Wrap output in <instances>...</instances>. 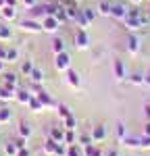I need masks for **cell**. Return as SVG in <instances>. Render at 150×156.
Instances as JSON below:
<instances>
[{
  "label": "cell",
  "mask_w": 150,
  "mask_h": 156,
  "mask_svg": "<svg viewBox=\"0 0 150 156\" xmlns=\"http://www.w3.org/2000/svg\"><path fill=\"white\" fill-rule=\"evenodd\" d=\"M104 152L100 150L98 146H94V144H90V146H86L84 148V156H102Z\"/></svg>",
  "instance_id": "21"
},
{
  "label": "cell",
  "mask_w": 150,
  "mask_h": 156,
  "mask_svg": "<svg viewBox=\"0 0 150 156\" xmlns=\"http://www.w3.org/2000/svg\"><path fill=\"white\" fill-rule=\"evenodd\" d=\"M75 46L79 50H86L90 46V36H88L86 29H79L77 34H75Z\"/></svg>",
  "instance_id": "6"
},
{
  "label": "cell",
  "mask_w": 150,
  "mask_h": 156,
  "mask_svg": "<svg viewBox=\"0 0 150 156\" xmlns=\"http://www.w3.org/2000/svg\"><path fill=\"white\" fill-rule=\"evenodd\" d=\"M27 106L31 108L34 112H42V110H44V104L38 100V96H31V100H29V104H27Z\"/></svg>",
  "instance_id": "24"
},
{
  "label": "cell",
  "mask_w": 150,
  "mask_h": 156,
  "mask_svg": "<svg viewBox=\"0 0 150 156\" xmlns=\"http://www.w3.org/2000/svg\"><path fill=\"white\" fill-rule=\"evenodd\" d=\"M59 27H61V23L56 21L54 15H48V17L42 19V31H46V34H56Z\"/></svg>",
  "instance_id": "3"
},
{
  "label": "cell",
  "mask_w": 150,
  "mask_h": 156,
  "mask_svg": "<svg viewBox=\"0 0 150 156\" xmlns=\"http://www.w3.org/2000/svg\"><path fill=\"white\" fill-rule=\"evenodd\" d=\"M11 40H12L11 27H6V25H0V42H11Z\"/></svg>",
  "instance_id": "22"
},
{
  "label": "cell",
  "mask_w": 150,
  "mask_h": 156,
  "mask_svg": "<svg viewBox=\"0 0 150 156\" xmlns=\"http://www.w3.org/2000/svg\"><path fill=\"white\" fill-rule=\"evenodd\" d=\"M19 146L15 144V142H11V144H6V148H4V152H6V156H17L19 154Z\"/></svg>",
  "instance_id": "29"
},
{
  "label": "cell",
  "mask_w": 150,
  "mask_h": 156,
  "mask_svg": "<svg viewBox=\"0 0 150 156\" xmlns=\"http://www.w3.org/2000/svg\"><path fill=\"white\" fill-rule=\"evenodd\" d=\"M17 58H19V52H17L15 48H6V60H11V62H15ZM6 60H4V62H6Z\"/></svg>",
  "instance_id": "37"
},
{
  "label": "cell",
  "mask_w": 150,
  "mask_h": 156,
  "mask_svg": "<svg viewBox=\"0 0 150 156\" xmlns=\"http://www.w3.org/2000/svg\"><path fill=\"white\" fill-rule=\"evenodd\" d=\"M52 52H54V54L65 52V42H62L61 37H54V40H52Z\"/></svg>",
  "instance_id": "25"
},
{
  "label": "cell",
  "mask_w": 150,
  "mask_h": 156,
  "mask_svg": "<svg viewBox=\"0 0 150 156\" xmlns=\"http://www.w3.org/2000/svg\"><path fill=\"white\" fill-rule=\"evenodd\" d=\"M75 21H77V25H79V29H86L88 25H90V21H88V17L84 15V11H79V15H77Z\"/></svg>",
  "instance_id": "30"
},
{
  "label": "cell",
  "mask_w": 150,
  "mask_h": 156,
  "mask_svg": "<svg viewBox=\"0 0 150 156\" xmlns=\"http://www.w3.org/2000/svg\"><path fill=\"white\" fill-rule=\"evenodd\" d=\"M127 79L131 85H144V73H131L127 75Z\"/></svg>",
  "instance_id": "23"
},
{
  "label": "cell",
  "mask_w": 150,
  "mask_h": 156,
  "mask_svg": "<svg viewBox=\"0 0 150 156\" xmlns=\"http://www.w3.org/2000/svg\"><path fill=\"white\" fill-rule=\"evenodd\" d=\"M31 71H34V62H31V60H25L23 65H21V73H23V75H29Z\"/></svg>",
  "instance_id": "38"
},
{
  "label": "cell",
  "mask_w": 150,
  "mask_h": 156,
  "mask_svg": "<svg viewBox=\"0 0 150 156\" xmlns=\"http://www.w3.org/2000/svg\"><path fill=\"white\" fill-rule=\"evenodd\" d=\"M127 12H129V6L123 4V2H117V4H112V9H111V17H115L117 21H125Z\"/></svg>",
  "instance_id": "5"
},
{
  "label": "cell",
  "mask_w": 150,
  "mask_h": 156,
  "mask_svg": "<svg viewBox=\"0 0 150 156\" xmlns=\"http://www.w3.org/2000/svg\"><path fill=\"white\" fill-rule=\"evenodd\" d=\"M65 2H69V0H62V4H65Z\"/></svg>",
  "instance_id": "51"
},
{
  "label": "cell",
  "mask_w": 150,
  "mask_h": 156,
  "mask_svg": "<svg viewBox=\"0 0 150 156\" xmlns=\"http://www.w3.org/2000/svg\"><path fill=\"white\" fill-rule=\"evenodd\" d=\"M36 96H38V100L44 104V108H54V106H56V102H54V100H52L46 92H38Z\"/></svg>",
  "instance_id": "12"
},
{
  "label": "cell",
  "mask_w": 150,
  "mask_h": 156,
  "mask_svg": "<svg viewBox=\"0 0 150 156\" xmlns=\"http://www.w3.org/2000/svg\"><path fill=\"white\" fill-rule=\"evenodd\" d=\"M77 142H79L81 148H86V146H90L94 140H92V135H86V133H84V135H79V137H77Z\"/></svg>",
  "instance_id": "36"
},
{
  "label": "cell",
  "mask_w": 150,
  "mask_h": 156,
  "mask_svg": "<svg viewBox=\"0 0 150 156\" xmlns=\"http://www.w3.org/2000/svg\"><path fill=\"white\" fill-rule=\"evenodd\" d=\"M112 73H115V77L119 79V81H125L127 79V71H125V65L123 60H112Z\"/></svg>",
  "instance_id": "7"
},
{
  "label": "cell",
  "mask_w": 150,
  "mask_h": 156,
  "mask_svg": "<svg viewBox=\"0 0 150 156\" xmlns=\"http://www.w3.org/2000/svg\"><path fill=\"white\" fill-rule=\"evenodd\" d=\"M62 121H65V129H75V127H77V119L73 117V112H71L69 117H65Z\"/></svg>",
  "instance_id": "32"
},
{
  "label": "cell",
  "mask_w": 150,
  "mask_h": 156,
  "mask_svg": "<svg viewBox=\"0 0 150 156\" xmlns=\"http://www.w3.org/2000/svg\"><path fill=\"white\" fill-rule=\"evenodd\" d=\"M56 146H59V142H54L52 137H48V140H46V144H44V154H46V156H54Z\"/></svg>",
  "instance_id": "17"
},
{
  "label": "cell",
  "mask_w": 150,
  "mask_h": 156,
  "mask_svg": "<svg viewBox=\"0 0 150 156\" xmlns=\"http://www.w3.org/2000/svg\"><path fill=\"white\" fill-rule=\"evenodd\" d=\"M140 48H142V44H140V37L134 36V34H129V37H127V52H129L131 56H136L138 52H140Z\"/></svg>",
  "instance_id": "8"
},
{
  "label": "cell",
  "mask_w": 150,
  "mask_h": 156,
  "mask_svg": "<svg viewBox=\"0 0 150 156\" xmlns=\"http://www.w3.org/2000/svg\"><path fill=\"white\" fill-rule=\"evenodd\" d=\"M54 17H56L59 23H65V21H67V11H65V6H56V9H54Z\"/></svg>",
  "instance_id": "27"
},
{
  "label": "cell",
  "mask_w": 150,
  "mask_h": 156,
  "mask_svg": "<svg viewBox=\"0 0 150 156\" xmlns=\"http://www.w3.org/2000/svg\"><path fill=\"white\" fill-rule=\"evenodd\" d=\"M31 96H34V94H29V92H27V90H17V102H19V104H25V106H27V104H29V100H31Z\"/></svg>",
  "instance_id": "16"
},
{
  "label": "cell",
  "mask_w": 150,
  "mask_h": 156,
  "mask_svg": "<svg viewBox=\"0 0 150 156\" xmlns=\"http://www.w3.org/2000/svg\"><path fill=\"white\" fill-rule=\"evenodd\" d=\"M29 79H31L34 83H42V81H44V73L40 71V69H36V67H34V71L29 73Z\"/></svg>",
  "instance_id": "26"
},
{
  "label": "cell",
  "mask_w": 150,
  "mask_h": 156,
  "mask_svg": "<svg viewBox=\"0 0 150 156\" xmlns=\"http://www.w3.org/2000/svg\"><path fill=\"white\" fill-rule=\"evenodd\" d=\"M67 73V83L71 85V87H75V90H79L81 87V81H79V75L73 71V69H69V71H65Z\"/></svg>",
  "instance_id": "10"
},
{
  "label": "cell",
  "mask_w": 150,
  "mask_h": 156,
  "mask_svg": "<svg viewBox=\"0 0 150 156\" xmlns=\"http://www.w3.org/2000/svg\"><path fill=\"white\" fill-rule=\"evenodd\" d=\"M23 4L27 9H34V6H36V0H23Z\"/></svg>",
  "instance_id": "41"
},
{
  "label": "cell",
  "mask_w": 150,
  "mask_h": 156,
  "mask_svg": "<svg viewBox=\"0 0 150 156\" xmlns=\"http://www.w3.org/2000/svg\"><path fill=\"white\" fill-rule=\"evenodd\" d=\"M0 60H6V48L0 46Z\"/></svg>",
  "instance_id": "42"
},
{
  "label": "cell",
  "mask_w": 150,
  "mask_h": 156,
  "mask_svg": "<svg viewBox=\"0 0 150 156\" xmlns=\"http://www.w3.org/2000/svg\"><path fill=\"white\" fill-rule=\"evenodd\" d=\"M62 144H67V146L77 144V133H75V129H65V140H62Z\"/></svg>",
  "instance_id": "18"
},
{
  "label": "cell",
  "mask_w": 150,
  "mask_h": 156,
  "mask_svg": "<svg viewBox=\"0 0 150 156\" xmlns=\"http://www.w3.org/2000/svg\"><path fill=\"white\" fill-rule=\"evenodd\" d=\"M102 156H119V152H117V150H106Z\"/></svg>",
  "instance_id": "43"
},
{
  "label": "cell",
  "mask_w": 150,
  "mask_h": 156,
  "mask_svg": "<svg viewBox=\"0 0 150 156\" xmlns=\"http://www.w3.org/2000/svg\"><path fill=\"white\" fill-rule=\"evenodd\" d=\"M4 71V60H0V73Z\"/></svg>",
  "instance_id": "49"
},
{
  "label": "cell",
  "mask_w": 150,
  "mask_h": 156,
  "mask_svg": "<svg viewBox=\"0 0 150 156\" xmlns=\"http://www.w3.org/2000/svg\"><path fill=\"white\" fill-rule=\"evenodd\" d=\"M90 135H92V140H94V142H102V140L106 137V127H104V125H96V127L92 129Z\"/></svg>",
  "instance_id": "11"
},
{
  "label": "cell",
  "mask_w": 150,
  "mask_h": 156,
  "mask_svg": "<svg viewBox=\"0 0 150 156\" xmlns=\"http://www.w3.org/2000/svg\"><path fill=\"white\" fill-rule=\"evenodd\" d=\"M121 144L127 146V148H142V142H140V137H134V135H125L123 140H121Z\"/></svg>",
  "instance_id": "13"
},
{
  "label": "cell",
  "mask_w": 150,
  "mask_h": 156,
  "mask_svg": "<svg viewBox=\"0 0 150 156\" xmlns=\"http://www.w3.org/2000/svg\"><path fill=\"white\" fill-rule=\"evenodd\" d=\"M48 137H52L54 142H62V140H65V129H62V127H52Z\"/></svg>",
  "instance_id": "20"
},
{
  "label": "cell",
  "mask_w": 150,
  "mask_h": 156,
  "mask_svg": "<svg viewBox=\"0 0 150 156\" xmlns=\"http://www.w3.org/2000/svg\"><path fill=\"white\" fill-rule=\"evenodd\" d=\"M4 85L17 87V75L15 73H4Z\"/></svg>",
  "instance_id": "31"
},
{
  "label": "cell",
  "mask_w": 150,
  "mask_h": 156,
  "mask_svg": "<svg viewBox=\"0 0 150 156\" xmlns=\"http://www.w3.org/2000/svg\"><path fill=\"white\" fill-rule=\"evenodd\" d=\"M144 135H150V121H146V125H144Z\"/></svg>",
  "instance_id": "46"
},
{
  "label": "cell",
  "mask_w": 150,
  "mask_h": 156,
  "mask_svg": "<svg viewBox=\"0 0 150 156\" xmlns=\"http://www.w3.org/2000/svg\"><path fill=\"white\" fill-rule=\"evenodd\" d=\"M19 135L27 140V137L31 135V125H27V123H21V125H19Z\"/></svg>",
  "instance_id": "33"
},
{
  "label": "cell",
  "mask_w": 150,
  "mask_h": 156,
  "mask_svg": "<svg viewBox=\"0 0 150 156\" xmlns=\"http://www.w3.org/2000/svg\"><path fill=\"white\" fill-rule=\"evenodd\" d=\"M144 85H148V87H150V71L144 73Z\"/></svg>",
  "instance_id": "44"
},
{
  "label": "cell",
  "mask_w": 150,
  "mask_h": 156,
  "mask_svg": "<svg viewBox=\"0 0 150 156\" xmlns=\"http://www.w3.org/2000/svg\"><path fill=\"white\" fill-rule=\"evenodd\" d=\"M111 9H112V4L109 2V0H102L98 4V15H102V17H111Z\"/></svg>",
  "instance_id": "19"
},
{
  "label": "cell",
  "mask_w": 150,
  "mask_h": 156,
  "mask_svg": "<svg viewBox=\"0 0 150 156\" xmlns=\"http://www.w3.org/2000/svg\"><path fill=\"white\" fill-rule=\"evenodd\" d=\"M56 110H59V117H61V119H65V117L71 115V108L65 106V104H56Z\"/></svg>",
  "instance_id": "34"
},
{
  "label": "cell",
  "mask_w": 150,
  "mask_h": 156,
  "mask_svg": "<svg viewBox=\"0 0 150 156\" xmlns=\"http://www.w3.org/2000/svg\"><path fill=\"white\" fill-rule=\"evenodd\" d=\"M144 115H146V121H150V104L144 106Z\"/></svg>",
  "instance_id": "45"
},
{
  "label": "cell",
  "mask_w": 150,
  "mask_h": 156,
  "mask_svg": "<svg viewBox=\"0 0 150 156\" xmlns=\"http://www.w3.org/2000/svg\"><path fill=\"white\" fill-rule=\"evenodd\" d=\"M131 2H134V4H140V2H142V0H131Z\"/></svg>",
  "instance_id": "50"
},
{
  "label": "cell",
  "mask_w": 150,
  "mask_h": 156,
  "mask_svg": "<svg viewBox=\"0 0 150 156\" xmlns=\"http://www.w3.org/2000/svg\"><path fill=\"white\" fill-rule=\"evenodd\" d=\"M140 142H142V150H150V135H142Z\"/></svg>",
  "instance_id": "40"
},
{
  "label": "cell",
  "mask_w": 150,
  "mask_h": 156,
  "mask_svg": "<svg viewBox=\"0 0 150 156\" xmlns=\"http://www.w3.org/2000/svg\"><path fill=\"white\" fill-rule=\"evenodd\" d=\"M15 96H17V90H15V87H11V85H2V87H0V100L9 102V100H12Z\"/></svg>",
  "instance_id": "9"
},
{
  "label": "cell",
  "mask_w": 150,
  "mask_h": 156,
  "mask_svg": "<svg viewBox=\"0 0 150 156\" xmlns=\"http://www.w3.org/2000/svg\"><path fill=\"white\" fill-rule=\"evenodd\" d=\"M67 156H84V150H81V146H67Z\"/></svg>",
  "instance_id": "28"
},
{
  "label": "cell",
  "mask_w": 150,
  "mask_h": 156,
  "mask_svg": "<svg viewBox=\"0 0 150 156\" xmlns=\"http://www.w3.org/2000/svg\"><path fill=\"white\" fill-rule=\"evenodd\" d=\"M12 121V110L9 106H2L0 108V125H6Z\"/></svg>",
  "instance_id": "14"
},
{
  "label": "cell",
  "mask_w": 150,
  "mask_h": 156,
  "mask_svg": "<svg viewBox=\"0 0 150 156\" xmlns=\"http://www.w3.org/2000/svg\"><path fill=\"white\" fill-rule=\"evenodd\" d=\"M0 15H2V17L6 19V21H15V19H17V9L6 4V6H4V9L0 11Z\"/></svg>",
  "instance_id": "15"
},
{
  "label": "cell",
  "mask_w": 150,
  "mask_h": 156,
  "mask_svg": "<svg viewBox=\"0 0 150 156\" xmlns=\"http://www.w3.org/2000/svg\"><path fill=\"white\" fill-rule=\"evenodd\" d=\"M140 9L138 6H134V9H129V12H127V17H125V25H127V29L129 31H136V29H140L142 27V19H140Z\"/></svg>",
  "instance_id": "1"
},
{
  "label": "cell",
  "mask_w": 150,
  "mask_h": 156,
  "mask_svg": "<svg viewBox=\"0 0 150 156\" xmlns=\"http://www.w3.org/2000/svg\"><path fill=\"white\" fill-rule=\"evenodd\" d=\"M4 2H6L9 6H17V0H4Z\"/></svg>",
  "instance_id": "47"
},
{
  "label": "cell",
  "mask_w": 150,
  "mask_h": 156,
  "mask_svg": "<svg viewBox=\"0 0 150 156\" xmlns=\"http://www.w3.org/2000/svg\"><path fill=\"white\" fill-rule=\"evenodd\" d=\"M54 67H56V71H69L71 69V56L67 52L54 54Z\"/></svg>",
  "instance_id": "2"
},
{
  "label": "cell",
  "mask_w": 150,
  "mask_h": 156,
  "mask_svg": "<svg viewBox=\"0 0 150 156\" xmlns=\"http://www.w3.org/2000/svg\"><path fill=\"white\" fill-rule=\"evenodd\" d=\"M19 27L23 29V31H29V34H42V23L36 21V19H23Z\"/></svg>",
  "instance_id": "4"
},
{
  "label": "cell",
  "mask_w": 150,
  "mask_h": 156,
  "mask_svg": "<svg viewBox=\"0 0 150 156\" xmlns=\"http://www.w3.org/2000/svg\"><path fill=\"white\" fill-rule=\"evenodd\" d=\"M115 133H117V137H119V142L123 140L125 135H127V129H125V123H117V129H115Z\"/></svg>",
  "instance_id": "35"
},
{
  "label": "cell",
  "mask_w": 150,
  "mask_h": 156,
  "mask_svg": "<svg viewBox=\"0 0 150 156\" xmlns=\"http://www.w3.org/2000/svg\"><path fill=\"white\" fill-rule=\"evenodd\" d=\"M4 6H6V2H4V0H0V11H2Z\"/></svg>",
  "instance_id": "48"
},
{
  "label": "cell",
  "mask_w": 150,
  "mask_h": 156,
  "mask_svg": "<svg viewBox=\"0 0 150 156\" xmlns=\"http://www.w3.org/2000/svg\"><path fill=\"white\" fill-rule=\"evenodd\" d=\"M84 15L88 17V21H90V23H94V21H96V15H98V12L94 11V9H84Z\"/></svg>",
  "instance_id": "39"
}]
</instances>
